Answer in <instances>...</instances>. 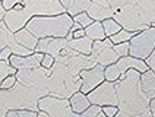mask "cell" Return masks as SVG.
Wrapping results in <instances>:
<instances>
[{"label":"cell","instance_id":"6da1fadb","mask_svg":"<svg viewBox=\"0 0 155 117\" xmlns=\"http://www.w3.org/2000/svg\"><path fill=\"white\" fill-rule=\"evenodd\" d=\"M114 85L119 100L116 117H152L149 111L151 98L140 88V72L129 69L126 73H121Z\"/></svg>","mask_w":155,"mask_h":117},{"label":"cell","instance_id":"7a4b0ae2","mask_svg":"<svg viewBox=\"0 0 155 117\" xmlns=\"http://www.w3.org/2000/svg\"><path fill=\"white\" fill-rule=\"evenodd\" d=\"M108 5L123 29L138 34L155 26V0H108Z\"/></svg>","mask_w":155,"mask_h":117},{"label":"cell","instance_id":"3957f363","mask_svg":"<svg viewBox=\"0 0 155 117\" xmlns=\"http://www.w3.org/2000/svg\"><path fill=\"white\" fill-rule=\"evenodd\" d=\"M51 75L48 76V94L61 97V98H70L76 91H81L82 79L78 72L72 70L68 65L54 62L51 67Z\"/></svg>","mask_w":155,"mask_h":117},{"label":"cell","instance_id":"277c9868","mask_svg":"<svg viewBox=\"0 0 155 117\" xmlns=\"http://www.w3.org/2000/svg\"><path fill=\"white\" fill-rule=\"evenodd\" d=\"M73 25V19L68 12L60 15H47V16H32L25 25L26 29L37 35L44 37H66Z\"/></svg>","mask_w":155,"mask_h":117},{"label":"cell","instance_id":"5b68a950","mask_svg":"<svg viewBox=\"0 0 155 117\" xmlns=\"http://www.w3.org/2000/svg\"><path fill=\"white\" fill-rule=\"evenodd\" d=\"M41 97H44V95L38 89L24 85L19 81L9 89L0 88V101L9 110L29 109L38 111V100Z\"/></svg>","mask_w":155,"mask_h":117},{"label":"cell","instance_id":"8992f818","mask_svg":"<svg viewBox=\"0 0 155 117\" xmlns=\"http://www.w3.org/2000/svg\"><path fill=\"white\" fill-rule=\"evenodd\" d=\"M129 54L139 59H147L155 48V26H148L147 29L135 34L130 38Z\"/></svg>","mask_w":155,"mask_h":117},{"label":"cell","instance_id":"52a82bcc","mask_svg":"<svg viewBox=\"0 0 155 117\" xmlns=\"http://www.w3.org/2000/svg\"><path fill=\"white\" fill-rule=\"evenodd\" d=\"M38 110L45 111L50 117H78L70 109L69 98H61L51 94H47L38 100Z\"/></svg>","mask_w":155,"mask_h":117},{"label":"cell","instance_id":"ba28073f","mask_svg":"<svg viewBox=\"0 0 155 117\" xmlns=\"http://www.w3.org/2000/svg\"><path fill=\"white\" fill-rule=\"evenodd\" d=\"M88 100L91 104H98V105H117V92H116V85L114 82L104 81L97 88H94L91 92L86 94Z\"/></svg>","mask_w":155,"mask_h":117},{"label":"cell","instance_id":"9c48e42d","mask_svg":"<svg viewBox=\"0 0 155 117\" xmlns=\"http://www.w3.org/2000/svg\"><path fill=\"white\" fill-rule=\"evenodd\" d=\"M104 69L105 67L101 65H95L92 67H88V69H82L79 72V76L82 79V85H81V91L84 94L91 92L94 88H97L100 84H103L105 81L104 78Z\"/></svg>","mask_w":155,"mask_h":117},{"label":"cell","instance_id":"30bf717a","mask_svg":"<svg viewBox=\"0 0 155 117\" xmlns=\"http://www.w3.org/2000/svg\"><path fill=\"white\" fill-rule=\"evenodd\" d=\"M8 45L12 48L13 54H18V56H28V54L34 53L29 48L21 45L15 40V34L8 28V25L5 24V21H0V51L3 50L5 47H8Z\"/></svg>","mask_w":155,"mask_h":117},{"label":"cell","instance_id":"8fae6325","mask_svg":"<svg viewBox=\"0 0 155 117\" xmlns=\"http://www.w3.org/2000/svg\"><path fill=\"white\" fill-rule=\"evenodd\" d=\"M66 47H68V38L66 37H44V38L38 40L35 51L48 53V54H51L53 57H56Z\"/></svg>","mask_w":155,"mask_h":117},{"label":"cell","instance_id":"7c38bea8","mask_svg":"<svg viewBox=\"0 0 155 117\" xmlns=\"http://www.w3.org/2000/svg\"><path fill=\"white\" fill-rule=\"evenodd\" d=\"M44 53L40 51H34L28 56H18V54H12L9 57V63L16 69H31V67H40L41 62H43Z\"/></svg>","mask_w":155,"mask_h":117},{"label":"cell","instance_id":"4fadbf2b","mask_svg":"<svg viewBox=\"0 0 155 117\" xmlns=\"http://www.w3.org/2000/svg\"><path fill=\"white\" fill-rule=\"evenodd\" d=\"M117 67L120 69L121 73H126L129 69H136L138 72H145L149 69L148 63L145 62V59H139V57H135V56H123V57H119V60L116 62Z\"/></svg>","mask_w":155,"mask_h":117},{"label":"cell","instance_id":"5bb4252c","mask_svg":"<svg viewBox=\"0 0 155 117\" xmlns=\"http://www.w3.org/2000/svg\"><path fill=\"white\" fill-rule=\"evenodd\" d=\"M15 40H16L21 45H24V47H26V48H29L31 51H35L40 38H38L37 35H34L29 29L22 28V29H19V31L15 32Z\"/></svg>","mask_w":155,"mask_h":117},{"label":"cell","instance_id":"9a60e30c","mask_svg":"<svg viewBox=\"0 0 155 117\" xmlns=\"http://www.w3.org/2000/svg\"><path fill=\"white\" fill-rule=\"evenodd\" d=\"M92 40L88 38L86 35L81 37V38H72L68 41V47H70L72 50H75L79 54H85V56H89L91 51H92Z\"/></svg>","mask_w":155,"mask_h":117},{"label":"cell","instance_id":"2e32d148","mask_svg":"<svg viewBox=\"0 0 155 117\" xmlns=\"http://www.w3.org/2000/svg\"><path fill=\"white\" fill-rule=\"evenodd\" d=\"M70 101V109L73 110V113H76L78 116H81L82 111H85L89 107V100H88V95L84 94L82 91H76L72 97L69 98Z\"/></svg>","mask_w":155,"mask_h":117},{"label":"cell","instance_id":"e0dca14e","mask_svg":"<svg viewBox=\"0 0 155 117\" xmlns=\"http://www.w3.org/2000/svg\"><path fill=\"white\" fill-rule=\"evenodd\" d=\"M140 88L143 92H147L149 98L155 97V72L148 69L145 72L140 73Z\"/></svg>","mask_w":155,"mask_h":117},{"label":"cell","instance_id":"ac0fdd59","mask_svg":"<svg viewBox=\"0 0 155 117\" xmlns=\"http://www.w3.org/2000/svg\"><path fill=\"white\" fill-rule=\"evenodd\" d=\"M86 13L89 15V18L92 21H100L103 22L104 19H108L113 18V9L111 8H103V6H98V5H91L89 9L86 10Z\"/></svg>","mask_w":155,"mask_h":117},{"label":"cell","instance_id":"d6986e66","mask_svg":"<svg viewBox=\"0 0 155 117\" xmlns=\"http://www.w3.org/2000/svg\"><path fill=\"white\" fill-rule=\"evenodd\" d=\"M119 60V56H117V53L114 51L113 48V45H107L105 48L101 50V53L97 56V63L98 65H101V66H108V65H113V63H116Z\"/></svg>","mask_w":155,"mask_h":117},{"label":"cell","instance_id":"ffe728a7","mask_svg":"<svg viewBox=\"0 0 155 117\" xmlns=\"http://www.w3.org/2000/svg\"><path fill=\"white\" fill-rule=\"evenodd\" d=\"M85 29V35L88 38H91L92 41L95 40H104L105 38V32H104V28H103V24L100 21H94L91 25H88Z\"/></svg>","mask_w":155,"mask_h":117},{"label":"cell","instance_id":"44dd1931","mask_svg":"<svg viewBox=\"0 0 155 117\" xmlns=\"http://www.w3.org/2000/svg\"><path fill=\"white\" fill-rule=\"evenodd\" d=\"M91 5H92L91 0H72V3H70V6L68 8L66 12L69 13L70 16H75V15L81 13V12H86Z\"/></svg>","mask_w":155,"mask_h":117},{"label":"cell","instance_id":"7402d4cb","mask_svg":"<svg viewBox=\"0 0 155 117\" xmlns=\"http://www.w3.org/2000/svg\"><path fill=\"white\" fill-rule=\"evenodd\" d=\"M103 28L104 32H105V37H111L114 34H117L121 29V25L114 19V18H108V19H104L103 22Z\"/></svg>","mask_w":155,"mask_h":117},{"label":"cell","instance_id":"603a6c76","mask_svg":"<svg viewBox=\"0 0 155 117\" xmlns=\"http://www.w3.org/2000/svg\"><path fill=\"white\" fill-rule=\"evenodd\" d=\"M120 75H121V72L116 63L108 65V66H105V69H104V78H105V81L116 82L117 79H120Z\"/></svg>","mask_w":155,"mask_h":117},{"label":"cell","instance_id":"cb8c5ba5","mask_svg":"<svg viewBox=\"0 0 155 117\" xmlns=\"http://www.w3.org/2000/svg\"><path fill=\"white\" fill-rule=\"evenodd\" d=\"M18 69L16 67H13L10 63H9V60H2L0 59V84L3 82V79L9 75H16Z\"/></svg>","mask_w":155,"mask_h":117},{"label":"cell","instance_id":"d4e9b609","mask_svg":"<svg viewBox=\"0 0 155 117\" xmlns=\"http://www.w3.org/2000/svg\"><path fill=\"white\" fill-rule=\"evenodd\" d=\"M8 117H38V111L29 109H16L8 110Z\"/></svg>","mask_w":155,"mask_h":117},{"label":"cell","instance_id":"484cf974","mask_svg":"<svg viewBox=\"0 0 155 117\" xmlns=\"http://www.w3.org/2000/svg\"><path fill=\"white\" fill-rule=\"evenodd\" d=\"M135 35V32L132 31H127V29H123L121 28L117 34H114L110 37V40L113 41V44H119V42H124V41H130V38Z\"/></svg>","mask_w":155,"mask_h":117},{"label":"cell","instance_id":"4316f807","mask_svg":"<svg viewBox=\"0 0 155 117\" xmlns=\"http://www.w3.org/2000/svg\"><path fill=\"white\" fill-rule=\"evenodd\" d=\"M82 117H100V116H104L103 110H101V105L98 104H89V107L81 113Z\"/></svg>","mask_w":155,"mask_h":117},{"label":"cell","instance_id":"83f0119b","mask_svg":"<svg viewBox=\"0 0 155 117\" xmlns=\"http://www.w3.org/2000/svg\"><path fill=\"white\" fill-rule=\"evenodd\" d=\"M72 19H73V22H75V24H79L81 28H86L88 25H91V24L94 22V21L89 18V15H88L86 12H81V13L75 15V16H72Z\"/></svg>","mask_w":155,"mask_h":117},{"label":"cell","instance_id":"f1b7e54d","mask_svg":"<svg viewBox=\"0 0 155 117\" xmlns=\"http://www.w3.org/2000/svg\"><path fill=\"white\" fill-rule=\"evenodd\" d=\"M129 47H130L129 41L119 42V44H113V48H114V51L117 53V56H119V57L127 56V54H129Z\"/></svg>","mask_w":155,"mask_h":117},{"label":"cell","instance_id":"f546056e","mask_svg":"<svg viewBox=\"0 0 155 117\" xmlns=\"http://www.w3.org/2000/svg\"><path fill=\"white\" fill-rule=\"evenodd\" d=\"M16 82H18L16 75H9L3 79V82L0 84V88H2V89H9V88H12Z\"/></svg>","mask_w":155,"mask_h":117},{"label":"cell","instance_id":"4dcf8cb0","mask_svg":"<svg viewBox=\"0 0 155 117\" xmlns=\"http://www.w3.org/2000/svg\"><path fill=\"white\" fill-rule=\"evenodd\" d=\"M101 110H103L105 117H116L117 113H119V107L117 105H103Z\"/></svg>","mask_w":155,"mask_h":117},{"label":"cell","instance_id":"1f68e13d","mask_svg":"<svg viewBox=\"0 0 155 117\" xmlns=\"http://www.w3.org/2000/svg\"><path fill=\"white\" fill-rule=\"evenodd\" d=\"M54 65V57L51 54L48 53H44V57H43V62H41V66L45 67V69H50V67Z\"/></svg>","mask_w":155,"mask_h":117},{"label":"cell","instance_id":"d6a6232c","mask_svg":"<svg viewBox=\"0 0 155 117\" xmlns=\"http://www.w3.org/2000/svg\"><path fill=\"white\" fill-rule=\"evenodd\" d=\"M19 3V0H2V6L6 9V10H10L13 9Z\"/></svg>","mask_w":155,"mask_h":117},{"label":"cell","instance_id":"836d02e7","mask_svg":"<svg viewBox=\"0 0 155 117\" xmlns=\"http://www.w3.org/2000/svg\"><path fill=\"white\" fill-rule=\"evenodd\" d=\"M145 62L148 63V66H149V69H151V70H154V72H155V48L152 50V53H151V54H149V56H148V57L145 59Z\"/></svg>","mask_w":155,"mask_h":117},{"label":"cell","instance_id":"e575fe53","mask_svg":"<svg viewBox=\"0 0 155 117\" xmlns=\"http://www.w3.org/2000/svg\"><path fill=\"white\" fill-rule=\"evenodd\" d=\"M12 54H13V51H12V48L8 45V47H5L3 50L0 51V59H2V60H9V57H10Z\"/></svg>","mask_w":155,"mask_h":117},{"label":"cell","instance_id":"d590c367","mask_svg":"<svg viewBox=\"0 0 155 117\" xmlns=\"http://www.w3.org/2000/svg\"><path fill=\"white\" fill-rule=\"evenodd\" d=\"M72 34V37L73 38H81V37H84L85 35V29L84 28H79V29H75V31H69Z\"/></svg>","mask_w":155,"mask_h":117},{"label":"cell","instance_id":"8d00e7d4","mask_svg":"<svg viewBox=\"0 0 155 117\" xmlns=\"http://www.w3.org/2000/svg\"><path fill=\"white\" fill-rule=\"evenodd\" d=\"M94 5H98V6H103V8H110L108 5V0H91Z\"/></svg>","mask_w":155,"mask_h":117},{"label":"cell","instance_id":"74e56055","mask_svg":"<svg viewBox=\"0 0 155 117\" xmlns=\"http://www.w3.org/2000/svg\"><path fill=\"white\" fill-rule=\"evenodd\" d=\"M149 111H151V116L155 117V97L149 100Z\"/></svg>","mask_w":155,"mask_h":117},{"label":"cell","instance_id":"f35d334b","mask_svg":"<svg viewBox=\"0 0 155 117\" xmlns=\"http://www.w3.org/2000/svg\"><path fill=\"white\" fill-rule=\"evenodd\" d=\"M8 110H9L8 107H6V105H5V104L0 101V117H5V116H6V114H8Z\"/></svg>","mask_w":155,"mask_h":117},{"label":"cell","instance_id":"ab89813d","mask_svg":"<svg viewBox=\"0 0 155 117\" xmlns=\"http://www.w3.org/2000/svg\"><path fill=\"white\" fill-rule=\"evenodd\" d=\"M59 2H60V5L66 9V10H68V8L70 6V3H72V0H59Z\"/></svg>","mask_w":155,"mask_h":117},{"label":"cell","instance_id":"60d3db41","mask_svg":"<svg viewBox=\"0 0 155 117\" xmlns=\"http://www.w3.org/2000/svg\"><path fill=\"white\" fill-rule=\"evenodd\" d=\"M6 9L3 8V6H0V21H3V18H5V15H6Z\"/></svg>","mask_w":155,"mask_h":117},{"label":"cell","instance_id":"b9f144b4","mask_svg":"<svg viewBox=\"0 0 155 117\" xmlns=\"http://www.w3.org/2000/svg\"><path fill=\"white\" fill-rule=\"evenodd\" d=\"M0 6H2V0H0Z\"/></svg>","mask_w":155,"mask_h":117}]
</instances>
